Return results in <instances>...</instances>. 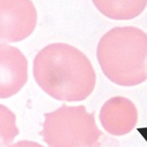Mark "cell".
<instances>
[{
	"label": "cell",
	"mask_w": 147,
	"mask_h": 147,
	"mask_svg": "<svg viewBox=\"0 0 147 147\" xmlns=\"http://www.w3.org/2000/svg\"><path fill=\"white\" fill-rule=\"evenodd\" d=\"M33 73L38 85L59 101H83L96 82L88 57L66 43H52L41 49L34 59Z\"/></svg>",
	"instance_id": "6da1fadb"
},
{
	"label": "cell",
	"mask_w": 147,
	"mask_h": 147,
	"mask_svg": "<svg viewBox=\"0 0 147 147\" xmlns=\"http://www.w3.org/2000/svg\"><path fill=\"white\" fill-rule=\"evenodd\" d=\"M96 57L104 75L121 86L147 79V34L135 27H117L100 40Z\"/></svg>",
	"instance_id": "7a4b0ae2"
},
{
	"label": "cell",
	"mask_w": 147,
	"mask_h": 147,
	"mask_svg": "<svg viewBox=\"0 0 147 147\" xmlns=\"http://www.w3.org/2000/svg\"><path fill=\"white\" fill-rule=\"evenodd\" d=\"M41 135L49 147H98L102 131L84 106L62 105L44 115Z\"/></svg>",
	"instance_id": "3957f363"
},
{
	"label": "cell",
	"mask_w": 147,
	"mask_h": 147,
	"mask_svg": "<svg viewBox=\"0 0 147 147\" xmlns=\"http://www.w3.org/2000/svg\"><path fill=\"white\" fill-rule=\"evenodd\" d=\"M37 11L31 0H0V41L13 43L34 32Z\"/></svg>",
	"instance_id": "277c9868"
},
{
	"label": "cell",
	"mask_w": 147,
	"mask_h": 147,
	"mask_svg": "<svg viewBox=\"0 0 147 147\" xmlns=\"http://www.w3.org/2000/svg\"><path fill=\"white\" fill-rule=\"evenodd\" d=\"M28 61L16 47L0 43V98L16 95L27 83Z\"/></svg>",
	"instance_id": "5b68a950"
},
{
	"label": "cell",
	"mask_w": 147,
	"mask_h": 147,
	"mask_svg": "<svg viewBox=\"0 0 147 147\" xmlns=\"http://www.w3.org/2000/svg\"><path fill=\"white\" fill-rule=\"evenodd\" d=\"M100 121L110 134L122 136L129 134L138 121V110L134 103L123 96L107 101L100 111Z\"/></svg>",
	"instance_id": "8992f818"
},
{
	"label": "cell",
	"mask_w": 147,
	"mask_h": 147,
	"mask_svg": "<svg viewBox=\"0 0 147 147\" xmlns=\"http://www.w3.org/2000/svg\"><path fill=\"white\" fill-rule=\"evenodd\" d=\"M96 8L114 20H131L146 9L147 0H92Z\"/></svg>",
	"instance_id": "52a82bcc"
},
{
	"label": "cell",
	"mask_w": 147,
	"mask_h": 147,
	"mask_svg": "<svg viewBox=\"0 0 147 147\" xmlns=\"http://www.w3.org/2000/svg\"><path fill=\"white\" fill-rule=\"evenodd\" d=\"M16 115L8 108L0 104V147H9L18 135Z\"/></svg>",
	"instance_id": "ba28073f"
},
{
	"label": "cell",
	"mask_w": 147,
	"mask_h": 147,
	"mask_svg": "<svg viewBox=\"0 0 147 147\" xmlns=\"http://www.w3.org/2000/svg\"><path fill=\"white\" fill-rule=\"evenodd\" d=\"M9 147H44L41 145L36 143V142H33V141H28V140H22V141H19L16 142Z\"/></svg>",
	"instance_id": "9c48e42d"
}]
</instances>
